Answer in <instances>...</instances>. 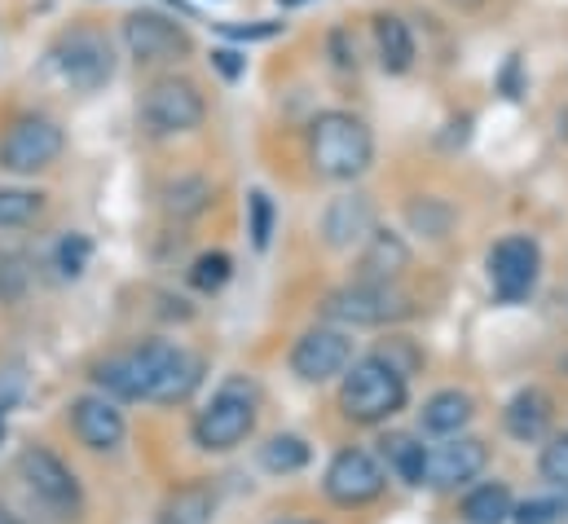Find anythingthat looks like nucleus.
<instances>
[{
    "label": "nucleus",
    "mask_w": 568,
    "mask_h": 524,
    "mask_svg": "<svg viewBox=\"0 0 568 524\" xmlns=\"http://www.w3.org/2000/svg\"><path fill=\"white\" fill-rule=\"evenodd\" d=\"M252 427H256V389L247 380H230L207 401V410H199L194 445L207 454H225V450L243 445L252 436Z\"/></svg>",
    "instance_id": "nucleus-7"
},
{
    "label": "nucleus",
    "mask_w": 568,
    "mask_h": 524,
    "mask_svg": "<svg viewBox=\"0 0 568 524\" xmlns=\"http://www.w3.org/2000/svg\"><path fill=\"white\" fill-rule=\"evenodd\" d=\"M71 427L80 436V445L106 454L115 450L124 436H129V423H124V410L111 401V396H75L71 401Z\"/></svg>",
    "instance_id": "nucleus-15"
},
{
    "label": "nucleus",
    "mask_w": 568,
    "mask_h": 524,
    "mask_svg": "<svg viewBox=\"0 0 568 524\" xmlns=\"http://www.w3.org/2000/svg\"><path fill=\"white\" fill-rule=\"evenodd\" d=\"M207 203H212V185L203 177H176L163 190V208L172 216H199V212H207Z\"/></svg>",
    "instance_id": "nucleus-25"
},
{
    "label": "nucleus",
    "mask_w": 568,
    "mask_h": 524,
    "mask_svg": "<svg viewBox=\"0 0 568 524\" xmlns=\"http://www.w3.org/2000/svg\"><path fill=\"white\" fill-rule=\"evenodd\" d=\"M445 4H454L458 13H476V9H485V0H445Z\"/></svg>",
    "instance_id": "nucleus-36"
},
{
    "label": "nucleus",
    "mask_w": 568,
    "mask_h": 524,
    "mask_svg": "<svg viewBox=\"0 0 568 524\" xmlns=\"http://www.w3.org/2000/svg\"><path fill=\"white\" fill-rule=\"evenodd\" d=\"M308 163L322 181L348 185L375 163V132L353 111H317L308 124Z\"/></svg>",
    "instance_id": "nucleus-2"
},
{
    "label": "nucleus",
    "mask_w": 568,
    "mask_h": 524,
    "mask_svg": "<svg viewBox=\"0 0 568 524\" xmlns=\"http://www.w3.org/2000/svg\"><path fill=\"white\" fill-rule=\"evenodd\" d=\"M384 458H388V472L406 485H424L427 472V450L415 436H388L384 441Z\"/></svg>",
    "instance_id": "nucleus-23"
},
{
    "label": "nucleus",
    "mask_w": 568,
    "mask_h": 524,
    "mask_svg": "<svg viewBox=\"0 0 568 524\" xmlns=\"http://www.w3.org/2000/svg\"><path fill=\"white\" fill-rule=\"evenodd\" d=\"M283 9H300V4H308V0H278Z\"/></svg>",
    "instance_id": "nucleus-37"
},
{
    "label": "nucleus",
    "mask_w": 568,
    "mask_h": 524,
    "mask_svg": "<svg viewBox=\"0 0 568 524\" xmlns=\"http://www.w3.org/2000/svg\"><path fill=\"white\" fill-rule=\"evenodd\" d=\"M489 463V450L480 436H440V445L427 450V472H424V485L432 490H463L467 481H476Z\"/></svg>",
    "instance_id": "nucleus-14"
},
{
    "label": "nucleus",
    "mask_w": 568,
    "mask_h": 524,
    "mask_svg": "<svg viewBox=\"0 0 568 524\" xmlns=\"http://www.w3.org/2000/svg\"><path fill=\"white\" fill-rule=\"evenodd\" d=\"M67 150V132L49 115H18L0 132V168L9 177H36L53 168Z\"/></svg>",
    "instance_id": "nucleus-10"
},
{
    "label": "nucleus",
    "mask_w": 568,
    "mask_h": 524,
    "mask_svg": "<svg viewBox=\"0 0 568 524\" xmlns=\"http://www.w3.org/2000/svg\"><path fill=\"white\" fill-rule=\"evenodd\" d=\"M371 230H375V208H371L366 194H344V199H335V203L326 208V216H322V239H326L331 248H339V252L366 243Z\"/></svg>",
    "instance_id": "nucleus-16"
},
{
    "label": "nucleus",
    "mask_w": 568,
    "mask_h": 524,
    "mask_svg": "<svg viewBox=\"0 0 568 524\" xmlns=\"http://www.w3.org/2000/svg\"><path fill=\"white\" fill-rule=\"evenodd\" d=\"M542 273V248L529 234H507L489 248V282L503 304H520L534 295Z\"/></svg>",
    "instance_id": "nucleus-13"
},
{
    "label": "nucleus",
    "mask_w": 568,
    "mask_h": 524,
    "mask_svg": "<svg viewBox=\"0 0 568 524\" xmlns=\"http://www.w3.org/2000/svg\"><path fill=\"white\" fill-rule=\"evenodd\" d=\"M18 481L31 490V498L40 507H49L58 521H80L84 512V490L75 481V472L44 445H27L18 454Z\"/></svg>",
    "instance_id": "nucleus-9"
},
{
    "label": "nucleus",
    "mask_w": 568,
    "mask_h": 524,
    "mask_svg": "<svg viewBox=\"0 0 568 524\" xmlns=\"http://www.w3.org/2000/svg\"><path fill=\"white\" fill-rule=\"evenodd\" d=\"M89 256H93V243H89L84 234H67V239L58 243V269H62L67 278H80V273L89 269Z\"/></svg>",
    "instance_id": "nucleus-31"
},
{
    "label": "nucleus",
    "mask_w": 568,
    "mask_h": 524,
    "mask_svg": "<svg viewBox=\"0 0 568 524\" xmlns=\"http://www.w3.org/2000/svg\"><path fill=\"white\" fill-rule=\"evenodd\" d=\"M93 384L111 401H154V405H176L190 401L203 384V357H194L181 344L168 340H145L138 349L111 353L106 362L93 366Z\"/></svg>",
    "instance_id": "nucleus-1"
},
{
    "label": "nucleus",
    "mask_w": 568,
    "mask_h": 524,
    "mask_svg": "<svg viewBox=\"0 0 568 524\" xmlns=\"http://www.w3.org/2000/svg\"><path fill=\"white\" fill-rule=\"evenodd\" d=\"M212 512H216V498L207 485H181L163 498L159 524H212Z\"/></svg>",
    "instance_id": "nucleus-21"
},
{
    "label": "nucleus",
    "mask_w": 568,
    "mask_h": 524,
    "mask_svg": "<svg viewBox=\"0 0 568 524\" xmlns=\"http://www.w3.org/2000/svg\"><path fill=\"white\" fill-rule=\"evenodd\" d=\"M138 115H142V129L150 137H185V132L203 129L207 98L185 75H159V80H150L142 89Z\"/></svg>",
    "instance_id": "nucleus-5"
},
{
    "label": "nucleus",
    "mask_w": 568,
    "mask_h": 524,
    "mask_svg": "<svg viewBox=\"0 0 568 524\" xmlns=\"http://www.w3.org/2000/svg\"><path fill=\"white\" fill-rule=\"evenodd\" d=\"M212 67L234 84V80H243V71H247V58L239 53V49H212Z\"/></svg>",
    "instance_id": "nucleus-33"
},
{
    "label": "nucleus",
    "mask_w": 568,
    "mask_h": 524,
    "mask_svg": "<svg viewBox=\"0 0 568 524\" xmlns=\"http://www.w3.org/2000/svg\"><path fill=\"white\" fill-rule=\"evenodd\" d=\"M406 401H410V380L388 353H366V357L348 362V371L339 375V410L348 423L379 427V423L397 419L406 410Z\"/></svg>",
    "instance_id": "nucleus-3"
},
{
    "label": "nucleus",
    "mask_w": 568,
    "mask_h": 524,
    "mask_svg": "<svg viewBox=\"0 0 568 524\" xmlns=\"http://www.w3.org/2000/svg\"><path fill=\"white\" fill-rule=\"evenodd\" d=\"M568 512V498H534L525 507L511 512L516 524H560V516Z\"/></svg>",
    "instance_id": "nucleus-32"
},
{
    "label": "nucleus",
    "mask_w": 568,
    "mask_h": 524,
    "mask_svg": "<svg viewBox=\"0 0 568 524\" xmlns=\"http://www.w3.org/2000/svg\"><path fill=\"white\" fill-rule=\"evenodd\" d=\"M44 212V194L40 190H22V185H0V230H22Z\"/></svg>",
    "instance_id": "nucleus-24"
},
{
    "label": "nucleus",
    "mask_w": 568,
    "mask_h": 524,
    "mask_svg": "<svg viewBox=\"0 0 568 524\" xmlns=\"http://www.w3.org/2000/svg\"><path fill=\"white\" fill-rule=\"evenodd\" d=\"M449 221H454V212H449V208H445L440 199H424V203H410V225H415V230H424L427 239H445Z\"/></svg>",
    "instance_id": "nucleus-30"
},
{
    "label": "nucleus",
    "mask_w": 568,
    "mask_h": 524,
    "mask_svg": "<svg viewBox=\"0 0 568 524\" xmlns=\"http://www.w3.org/2000/svg\"><path fill=\"white\" fill-rule=\"evenodd\" d=\"M230 273H234V261H230L225 252H203L199 261L190 264V282H194L199 291H221V286L230 282Z\"/></svg>",
    "instance_id": "nucleus-28"
},
{
    "label": "nucleus",
    "mask_w": 568,
    "mask_h": 524,
    "mask_svg": "<svg viewBox=\"0 0 568 524\" xmlns=\"http://www.w3.org/2000/svg\"><path fill=\"white\" fill-rule=\"evenodd\" d=\"M322 313L335 326H393L415 313V300L397 282H362L357 278V282L331 291Z\"/></svg>",
    "instance_id": "nucleus-6"
},
{
    "label": "nucleus",
    "mask_w": 568,
    "mask_h": 524,
    "mask_svg": "<svg viewBox=\"0 0 568 524\" xmlns=\"http://www.w3.org/2000/svg\"><path fill=\"white\" fill-rule=\"evenodd\" d=\"M225 36H234V40H270V36H278L283 31V22H247V27H221Z\"/></svg>",
    "instance_id": "nucleus-34"
},
{
    "label": "nucleus",
    "mask_w": 568,
    "mask_h": 524,
    "mask_svg": "<svg viewBox=\"0 0 568 524\" xmlns=\"http://www.w3.org/2000/svg\"><path fill=\"white\" fill-rule=\"evenodd\" d=\"M348 362H353V335L348 326H335V322L304 331L291 349V375L304 384H331L348 371Z\"/></svg>",
    "instance_id": "nucleus-11"
},
{
    "label": "nucleus",
    "mask_w": 568,
    "mask_h": 524,
    "mask_svg": "<svg viewBox=\"0 0 568 524\" xmlns=\"http://www.w3.org/2000/svg\"><path fill=\"white\" fill-rule=\"evenodd\" d=\"M371 36H375V58H379V67L388 75H406L415 67L419 49H415V31H410V22L402 13H375L371 18Z\"/></svg>",
    "instance_id": "nucleus-17"
},
{
    "label": "nucleus",
    "mask_w": 568,
    "mask_h": 524,
    "mask_svg": "<svg viewBox=\"0 0 568 524\" xmlns=\"http://www.w3.org/2000/svg\"><path fill=\"white\" fill-rule=\"evenodd\" d=\"M322 490L335 507H366L388 490V472L371 450H339L322 476Z\"/></svg>",
    "instance_id": "nucleus-12"
},
{
    "label": "nucleus",
    "mask_w": 568,
    "mask_h": 524,
    "mask_svg": "<svg viewBox=\"0 0 568 524\" xmlns=\"http://www.w3.org/2000/svg\"><path fill=\"white\" fill-rule=\"evenodd\" d=\"M551 419H556V405H551V396L542 393V389H520V393L507 401V410H503V427L516 441H525V445L542 441L547 427H551Z\"/></svg>",
    "instance_id": "nucleus-19"
},
{
    "label": "nucleus",
    "mask_w": 568,
    "mask_h": 524,
    "mask_svg": "<svg viewBox=\"0 0 568 524\" xmlns=\"http://www.w3.org/2000/svg\"><path fill=\"white\" fill-rule=\"evenodd\" d=\"M565 371H568V357H565Z\"/></svg>",
    "instance_id": "nucleus-39"
},
{
    "label": "nucleus",
    "mask_w": 568,
    "mask_h": 524,
    "mask_svg": "<svg viewBox=\"0 0 568 524\" xmlns=\"http://www.w3.org/2000/svg\"><path fill=\"white\" fill-rule=\"evenodd\" d=\"M49 58H53V71L62 75V84H71L75 93H98L115 80V44L98 27H67L53 40Z\"/></svg>",
    "instance_id": "nucleus-4"
},
{
    "label": "nucleus",
    "mask_w": 568,
    "mask_h": 524,
    "mask_svg": "<svg viewBox=\"0 0 568 524\" xmlns=\"http://www.w3.org/2000/svg\"><path fill=\"white\" fill-rule=\"evenodd\" d=\"M261 463H265V472H278V476H291V472H300L304 463H308V441L304 436H274V441H265V450H261Z\"/></svg>",
    "instance_id": "nucleus-26"
},
{
    "label": "nucleus",
    "mask_w": 568,
    "mask_h": 524,
    "mask_svg": "<svg viewBox=\"0 0 568 524\" xmlns=\"http://www.w3.org/2000/svg\"><path fill=\"white\" fill-rule=\"evenodd\" d=\"M0 436H4V405H0Z\"/></svg>",
    "instance_id": "nucleus-38"
},
{
    "label": "nucleus",
    "mask_w": 568,
    "mask_h": 524,
    "mask_svg": "<svg viewBox=\"0 0 568 524\" xmlns=\"http://www.w3.org/2000/svg\"><path fill=\"white\" fill-rule=\"evenodd\" d=\"M516 512V498L503 481H485L463 498V521L467 524H507Z\"/></svg>",
    "instance_id": "nucleus-22"
},
{
    "label": "nucleus",
    "mask_w": 568,
    "mask_h": 524,
    "mask_svg": "<svg viewBox=\"0 0 568 524\" xmlns=\"http://www.w3.org/2000/svg\"><path fill=\"white\" fill-rule=\"evenodd\" d=\"M503 89H507V98H520V58H516V53H511L507 67H503Z\"/></svg>",
    "instance_id": "nucleus-35"
},
{
    "label": "nucleus",
    "mask_w": 568,
    "mask_h": 524,
    "mask_svg": "<svg viewBox=\"0 0 568 524\" xmlns=\"http://www.w3.org/2000/svg\"><path fill=\"white\" fill-rule=\"evenodd\" d=\"M538 476H542L547 485H556V490L568 494V432L565 436H551V441L542 445V454H538Z\"/></svg>",
    "instance_id": "nucleus-29"
},
{
    "label": "nucleus",
    "mask_w": 568,
    "mask_h": 524,
    "mask_svg": "<svg viewBox=\"0 0 568 524\" xmlns=\"http://www.w3.org/2000/svg\"><path fill=\"white\" fill-rule=\"evenodd\" d=\"M471 414H476V401L471 396L458 393V389H440V393H432L424 401L419 423H424V432H432V436H454V432H463L471 423Z\"/></svg>",
    "instance_id": "nucleus-20"
},
{
    "label": "nucleus",
    "mask_w": 568,
    "mask_h": 524,
    "mask_svg": "<svg viewBox=\"0 0 568 524\" xmlns=\"http://www.w3.org/2000/svg\"><path fill=\"white\" fill-rule=\"evenodd\" d=\"M406 264H410V248H406L402 234H393V230H371V239L362 243L357 278H362V282H397Z\"/></svg>",
    "instance_id": "nucleus-18"
},
{
    "label": "nucleus",
    "mask_w": 568,
    "mask_h": 524,
    "mask_svg": "<svg viewBox=\"0 0 568 524\" xmlns=\"http://www.w3.org/2000/svg\"><path fill=\"white\" fill-rule=\"evenodd\" d=\"M274 221H278L274 199H270L265 190H252V194H247V234H252V248H256V252L270 248V239H274Z\"/></svg>",
    "instance_id": "nucleus-27"
},
{
    "label": "nucleus",
    "mask_w": 568,
    "mask_h": 524,
    "mask_svg": "<svg viewBox=\"0 0 568 524\" xmlns=\"http://www.w3.org/2000/svg\"><path fill=\"white\" fill-rule=\"evenodd\" d=\"M120 40L138 67H172L194 53V36L185 22L159 9H133L120 27Z\"/></svg>",
    "instance_id": "nucleus-8"
}]
</instances>
